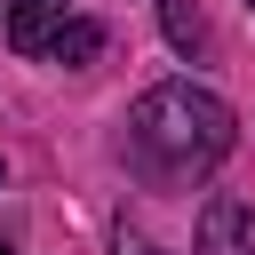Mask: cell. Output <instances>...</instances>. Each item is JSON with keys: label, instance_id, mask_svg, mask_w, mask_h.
<instances>
[{"label": "cell", "instance_id": "cell-4", "mask_svg": "<svg viewBox=\"0 0 255 255\" xmlns=\"http://www.w3.org/2000/svg\"><path fill=\"white\" fill-rule=\"evenodd\" d=\"M159 24H167V40L199 64L207 56V16H199V0H159Z\"/></svg>", "mask_w": 255, "mask_h": 255}, {"label": "cell", "instance_id": "cell-8", "mask_svg": "<svg viewBox=\"0 0 255 255\" xmlns=\"http://www.w3.org/2000/svg\"><path fill=\"white\" fill-rule=\"evenodd\" d=\"M0 175H8V167H0Z\"/></svg>", "mask_w": 255, "mask_h": 255}, {"label": "cell", "instance_id": "cell-6", "mask_svg": "<svg viewBox=\"0 0 255 255\" xmlns=\"http://www.w3.org/2000/svg\"><path fill=\"white\" fill-rule=\"evenodd\" d=\"M120 255H167L159 239H143V231H120Z\"/></svg>", "mask_w": 255, "mask_h": 255}, {"label": "cell", "instance_id": "cell-5", "mask_svg": "<svg viewBox=\"0 0 255 255\" xmlns=\"http://www.w3.org/2000/svg\"><path fill=\"white\" fill-rule=\"evenodd\" d=\"M96 48H104V24H88V16H72V24L48 40V56H56V64H88Z\"/></svg>", "mask_w": 255, "mask_h": 255}, {"label": "cell", "instance_id": "cell-7", "mask_svg": "<svg viewBox=\"0 0 255 255\" xmlns=\"http://www.w3.org/2000/svg\"><path fill=\"white\" fill-rule=\"evenodd\" d=\"M0 255H16V247H8V239H0Z\"/></svg>", "mask_w": 255, "mask_h": 255}, {"label": "cell", "instance_id": "cell-1", "mask_svg": "<svg viewBox=\"0 0 255 255\" xmlns=\"http://www.w3.org/2000/svg\"><path fill=\"white\" fill-rule=\"evenodd\" d=\"M231 135H239L231 104L207 96V88H191V80H167V88L135 96V112H128V151L159 183H199L207 167H223Z\"/></svg>", "mask_w": 255, "mask_h": 255}, {"label": "cell", "instance_id": "cell-2", "mask_svg": "<svg viewBox=\"0 0 255 255\" xmlns=\"http://www.w3.org/2000/svg\"><path fill=\"white\" fill-rule=\"evenodd\" d=\"M199 255H255V207L247 199H207L199 207Z\"/></svg>", "mask_w": 255, "mask_h": 255}, {"label": "cell", "instance_id": "cell-3", "mask_svg": "<svg viewBox=\"0 0 255 255\" xmlns=\"http://www.w3.org/2000/svg\"><path fill=\"white\" fill-rule=\"evenodd\" d=\"M72 24V0H8V48L16 56H48V40Z\"/></svg>", "mask_w": 255, "mask_h": 255}, {"label": "cell", "instance_id": "cell-9", "mask_svg": "<svg viewBox=\"0 0 255 255\" xmlns=\"http://www.w3.org/2000/svg\"><path fill=\"white\" fill-rule=\"evenodd\" d=\"M247 8H255V0H247Z\"/></svg>", "mask_w": 255, "mask_h": 255}]
</instances>
